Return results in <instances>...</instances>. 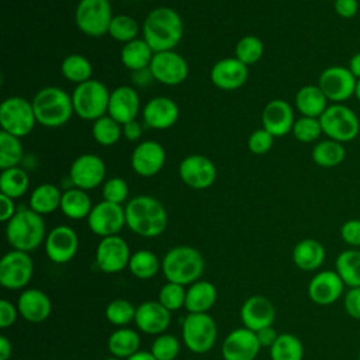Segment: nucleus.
I'll return each instance as SVG.
<instances>
[{
  "mask_svg": "<svg viewBox=\"0 0 360 360\" xmlns=\"http://www.w3.org/2000/svg\"><path fill=\"white\" fill-rule=\"evenodd\" d=\"M340 238L349 246H360V219H347L340 226Z\"/></svg>",
  "mask_w": 360,
  "mask_h": 360,
  "instance_id": "nucleus-52",
  "label": "nucleus"
},
{
  "mask_svg": "<svg viewBox=\"0 0 360 360\" xmlns=\"http://www.w3.org/2000/svg\"><path fill=\"white\" fill-rule=\"evenodd\" d=\"M349 70L353 73V76L359 80L360 79V52H356L350 59H349Z\"/></svg>",
  "mask_w": 360,
  "mask_h": 360,
  "instance_id": "nucleus-60",
  "label": "nucleus"
},
{
  "mask_svg": "<svg viewBox=\"0 0 360 360\" xmlns=\"http://www.w3.org/2000/svg\"><path fill=\"white\" fill-rule=\"evenodd\" d=\"M294 122V111L288 101L274 98L264 105L262 112V125L274 138L284 136L291 132Z\"/></svg>",
  "mask_w": 360,
  "mask_h": 360,
  "instance_id": "nucleus-24",
  "label": "nucleus"
},
{
  "mask_svg": "<svg viewBox=\"0 0 360 360\" xmlns=\"http://www.w3.org/2000/svg\"><path fill=\"white\" fill-rule=\"evenodd\" d=\"M183 20L180 14L166 6L149 11L142 24V38L153 52L173 51L183 38Z\"/></svg>",
  "mask_w": 360,
  "mask_h": 360,
  "instance_id": "nucleus-1",
  "label": "nucleus"
},
{
  "mask_svg": "<svg viewBox=\"0 0 360 360\" xmlns=\"http://www.w3.org/2000/svg\"><path fill=\"white\" fill-rule=\"evenodd\" d=\"M18 308L17 305L11 304L8 300H0V328L6 329L11 326L18 315Z\"/></svg>",
  "mask_w": 360,
  "mask_h": 360,
  "instance_id": "nucleus-54",
  "label": "nucleus"
},
{
  "mask_svg": "<svg viewBox=\"0 0 360 360\" xmlns=\"http://www.w3.org/2000/svg\"><path fill=\"white\" fill-rule=\"evenodd\" d=\"M62 193L52 183H42L30 195L28 207L39 215H48L60 208Z\"/></svg>",
  "mask_w": 360,
  "mask_h": 360,
  "instance_id": "nucleus-33",
  "label": "nucleus"
},
{
  "mask_svg": "<svg viewBox=\"0 0 360 360\" xmlns=\"http://www.w3.org/2000/svg\"><path fill=\"white\" fill-rule=\"evenodd\" d=\"M335 271L349 288L360 287V250L346 249L335 260Z\"/></svg>",
  "mask_w": 360,
  "mask_h": 360,
  "instance_id": "nucleus-37",
  "label": "nucleus"
},
{
  "mask_svg": "<svg viewBox=\"0 0 360 360\" xmlns=\"http://www.w3.org/2000/svg\"><path fill=\"white\" fill-rule=\"evenodd\" d=\"M139 110L141 100L134 87L120 86L111 91L107 114L121 125L136 120Z\"/></svg>",
  "mask_w": 360,
  "mask_h": 360,
  "instance_id": "nucleus-26",
  "label": "nucleus"
},
{
  "mask_svg": "<svg viewBox=\"0 0 360 360\" xmlns=\"http://www.w3.org/2000/svg\"><path fill=\"white\" fill-rule=\"evenodd\" d=\"M181 181L194 190L210 188L217 179V167L211 159L202 155H188L179 165Z\"/></svg>",
  "mask_w": 360,
  "mask_h": 360,
  "instance_id": "nucleus-17",
  "label": "nucleus"
},
{
  "mask_svg": "<svg viewBox=\"0 0 360 360\" xmlns=\"http://www.w3.org/2000/svg\"><path fill=\"white\" fill-rule=\"evenodd\" d=\"M291 132L294 138L302 143H312L318 141L319 136L323 134L319 118L304 117V115L295 120Z\"/></svg>",
  "mask_w": 360,
  "mask_h": 360,
  "instance_id": "nucleus-47",
  "label": "nucleus"
},
{
  "mask_svg": "<svg viewBox=\"0 0 360 360\" xmlns=\"http://www.w3.org/2000/svg\"><path fill=\"white\" fill-rule=\"evenodd\" d=\"M13 353V345L6 335L0 336V360H8Z\"/></svg>",
  "mask_w": 360,
  "mask_h": 360,
  "instance_id": "nucleus-59",
  "label": "nucleus"
},
{
  "mask_svg": "<svg viewBox=\"0 0 360 360\" xmlns=\"http://www.w3.org/2000/svg\"><path fill=\"white\" fill-rule=\"evenodd\" d=\"M359 360H360V350H359Z\"/></svg>",
  "mask_w": 360,
  "mask_h": 360,
  "instance_id": "nucleus-64",
  "label": "nucleus"
},
{
  "mask_svg": "<svg viewBox=\"0 0 360 360\" xmlns=\"http://www.w3.org/2000/svg\"><path fill=\"white\" fill-rule=\"evenodd\" d=\"M248 77V66L235 56L219 59L210 70V79L212 84L225 91L240 89L246 83Z\"/></svg>",
  "mask_w": 360,
  "mask_h": 360,
  "instance_id": "nucleus-22",
  "label": "nucleus"
},
{
  "mask_svg": "<svg viewBox=\"0 0 360 360\" xmlns=\"http://www.w3.org/2000/svg\"><path fill=\"white\" fill-rule=\"evenodd\" d=\"M91 135L101 146H112L122 136V125L111 118L108 114L93 121Z\"/></svg>",
  "mask_w": 360,
  "mask_h": 360,
  "instance_id": "nucleus-42",
  "label": "nucleus"
},
{
  "mask_svg": "<svg viewBox=\"0 0 360 360\" xmlns=\"http://www.w3.org/2000/svg\"><path fill=\"white\" fill-rule=\"evenodd\" d=\"M15 212H17V208H15L14 200L0 193V221L7 224L14 217Z\"/></svg>",
  "mask_w": 360,
  "mask_h": 360,
  "instance_id": "nucleus-56",
  "label": "nucleus"
},
{
  "mask_svg": "<svg viewBox=\"0 0 360 360\" xmlns=\"http://www.w3.org/2000/svg\"><path fill=\"white\" fill-rule=\"evenodd\" d=\"M37 124L32 103L20 97H7L0 105V125L1 131L17 138L27 136L32 132Z\"/></svg>",
  "mask_w": 360,
  "mask_h": 360,
  "instance_id": "nucleus-8",
  "label": "nucleus"
},
{
  "mask_svg": "<svg viewBox=\"0 0 360 360\" xmlns=\"http://www.w3.org/2000/svg\"><path fill=\"white\" fill-rule=\"evenodd\" d=\"M17 308L25 321L39 323L51 315L52 302L42 290L28 288L18 295Z\"/></svg>",
  "mask_w": 360,
  "mask_h": 360,
  "instance_id": "nucleus-28",
  "label": "nucleus"
},
{
  "mask_svg": "<svg viewBox=\"0 0 360 360\" xmlns=\"http://www.w3.org/2000/svg\"><path fill=\"white\" fill-rule=\"evenodd\" d=\"M311 158L316 166L330 169L343 163L346 158V149L343 143L338 141L323 139V141H318L314 145Z\"/></svg>",
  "mask_w": 360,
  "mask_h": 360,
  "instance_id": "nucleus-36",
  "label": "nucleus"
},
{
  "mask_svg": "<svg viewBox=\"0 0 360 360\" xmlns=\"http://www.w3.org/2000/svg\"><path fill=\"white\" fill-rule=\"evenodd\" d=\"M186 292L187 290H184V285L167 281L162 285L158 301L170 312L177 311L186 305Z\"/></svg>",
  "mask_w": 360,
  "mask_h": 360,
  "instance_id": "nucleus-49",
  "label": "nucleus"
},
{
  "mask_svg": "<svg viewBox=\"0 0 360 360\" xmlns=\"http://www.w3.org/2000/svg\"><path fill=\"white\" fill-rule=\"evenodd\" d=\"M127 360H156V359L153 357V354H152L150 352H142V350H139V352H136L135 354H132L131 357H128Z\"/></svg>",
  "mask_w": 360,
  "mask_h": 360,
  "instance_id": "nucleus-61",
  "label": "nucleus"
},
{
  "mask_svg": "<svg viewBox=\"0 0 360 360\" xmlns=\"http://www.w3.org/2000/svg\"><path fill=\"white\" fill-rule=\"evenodd\" d=\"M79 249V238L73 228L59 225L49 231L45 239V252L51 262L65 264L70 262Z\"/></svg>",
  "mask_w": 360,
  "mask_h": 360,
  "instance_id": "nucleus-19",
  "label": "nucleus"
},
{
  "mask_svg": "<svg viewBox=\"0 0 360 360\" xmlns=\"http://www.w3.org/2000/svg\"><path fill=\"white\" fill-rule=\"evenodd\" d=\"M357 79L345 66H329L323 69L318 79V86L332 103H345L354 96Z\"/></svg>",
  "mask_w": 360,
  "mask_h": 360,
  "instance_id": "nucleus-12",
  "label": "nucleus"
},
{
  "mask_svg": "<svg viewBox=\"0 0 360 360\" xmlns=\"http://www.w3.org/2000/svg\"><path fill=\"white\" fill-rule=\"evenodd\" d=\"M328 101L318 84L302 86L295 94V107L304 117L319 118L328 108Z\"/></svg>",
  "mask_w": 360,
  "mask_h": 360,
  "instance_id": "nucleus-30",
  "label": "nucleus"
},
{
  "mask_svg": "<svg viewBox=\"0 0 360 360\" xmlns=\"http://www.w3.org/2000/svg\"><path fill=\"white\" fill-rule=\"evenodd\" d=\"M60 73L66 80L80 84L91 79L93 66L86 56L79 53H72L62 60Z\"/></svg>",
  "mask_w": 360,
  "mask_h": 360,
  "instance_id": "nucleus-39",
  "label": "nucleus"
},
{
  "mask_svg": "<svg viewBox=\"0 0 360 360\" xmlns=\"http://www.w3.org/2000/svg\"><path fill=\"white\" fill-rule=\"evenodd\" d=\"M255 333H256V338L262 347H271L278 338V333L276 332V329L273 326H266Z\"/></svg>",
  "mask_w": 360,
  "mask_h": 360,
  "instance_id": "nucleus-58",
  "label": "nucleus"
},
{
  "mask_svg": "<svg viewBox=\"0 0 360 360\" xmlns=\"http://www.w3.org/2000/svg\"><path fill=\"white\" fill-rule=\"evenodd\" d=\"M6 238L15 250L32 252L46 239L42 215L30 207H18L14 217L6 224Z\"/></svg>",
  "mask_w": 360,
  "mask_h": 360,
  "instance_id": "nucleus-3",
  "label": "nucleus"
},
{
  "mask_svg": "<svg viewBox=\"0 0 360 360\" xmlns=\"http://www.w3.org/2000/svg\"><path fill=\"white\" fill-rule=\"evenodd\" d=\"M127 226L143 238H156L167 226V211L165 205L152 195H136L125 205Z\"/></svg>",
  "mask_w": 360,
  "mask_h": 360,
  "instance_id": "nucleus-2",
  "label": "nucleus"
},
{
  "mask_svg": "<svg viewBox=\"0 0 360 360\" xmlns=\"http://www.w3.org/2000/svg\"><path fill=\"white\" fill-rule=\"evenodd\" d=\"M87 225L94 235L101 238L118 235L124 225H127L125 208H122L120 204L103 200L101 202L93 205L87 217Z\"/></svg>",
  "mask_w": 360,
  "mask_h": 360,
  "instance_id": "nucleus-14",
  "label": "nucleus"
},
{
  "mask_svg": "<svg viewBox=\"0 0 360 360\" xmlns=\"http://www.w3.org/2000/svg\"><path fill=\"white\" fill-rule=\"evenodd\" d=\"M30 187V177L20 166L1 170L0 174V193L11 197L13 200L22 197Z\"/></svg>",
  "mask_w": 360,
  "mask_h": 360,
  "instance_id": "nucleus-38",
  "label": "nucleus"
},
{
  "mask_svg": "<svg viewBox=\"0 0 360 360\" xmlns=\"http://www.w3.org/2000/svg\"><path fill=\"white\" fill-rule=\"evenodd\" d=\"M274 136L264 128L255 129L248 138V148L255 155H264L273 148Z\"/></svg>",
  "mask_w": 360,
  "mask_h": 360,
  "instance_id": "nucleus-51",
  "label": "nucleus"
},
{
  "mask_svg": "<svg viewBox=\"0 0 360 360\" xmlns=\"http://www.w3.org/2000/svg\"><path fill=\"white\" fill-rule=\"evenodd\" d=\"M31 103L37 122L46 128L65 125L75 112L72 94L56 86H46L38 90Z\"/></svg>",
  "mask_w": 360,
  "mask_h": 360,
  "instance_id": "nucleus-4",
  "label": "nucleus"
},
{
  "mask_svg": "<svg viewBox=\"0 0 360 360\" xmlns=\"http://www.w3.org/2000/svg\"><path fill=\"white\" fill-rule=\"evenodd\" d=\"M93 208L91 198L89 197L86 190L70 187L62 193L60 211L65 217L70 219H83L87 218Z\"/></svg>",
  "mask_w": 360,
  "mask_h": 360,
  "instance_id": "nucleus-34",
  "label": "nucleus"
},
{
  "mask_svg": "<svg viewBox=\"0 0 360 360\" xmlns=\"http://www.w3.org/2000/svg\"><path fill=\"white\" fill-rule=\"evenodd\" d=\"M128 184L121 177H111L103 184V197L105 201L121 205L128 198Z\"/></svg>",
  "mask_w": 360,
  "mask_h": 360,
  "instance_id": "nucleus-50",
  "label": "nucleus"
},
{
  "mask_svg": "<svg viewBox=\"0 0 360 360\" xmlns=\"http://www.w3.org/2000/svg\"><path fill=\"white\" fill-rule=\"evenodd\" d=\"M204 267L205 262L201 252L187 245L173 246L162 259V271L166 280L181 285L198 281Z\"/></svg>",
  "mask_w": 360,
  "mask_h": 360,
  "instance_id": "nucleus-5",
  "label": "nucleus"
},
{
  "mask_svg": "<svg viewBox=\"0 0 360 360\" xmlns=\"http://www.w3.org/2000/svg\"><path fill=\"white\" fill-rule=\"evenodd\" d=\"M135 312H136V308L132 305V302H129L128 300H124V298L112 300L105 307L107 321L110 323H112L115 326H121V328H124L125 325H128L129 322H132L135 319Z\"/></svg>",
  "mask_w": 360,
  "mask_h": 360,
  "instance_id": "nucleus-46",
  "label": "nucleus"
},
{
  "mask_svg": "<svg viewBox=\"0 0 360 360\" xmlns=\"http://www.w3.org/2000/svg\"><path fill=\"white\" fill-rule=\"evenodd\" d=\"M155 52L143 38H136L124 44L121 48V62L131 72H139L148 69Z\"/></svg>",
  "mask_w": 360,
  "mask_h": 360,
  "instance_id": "nucleus-32",
  "label": "nucleus"
},
{
  "mask_svg": "<svg viewBox=\"0 0 360 360\" xmlns=\"http://www.w3.org/2000/svg\"><path fill=\"white\" fill-rule=\"evenodd\" d=\"M128 269L136 278L148 280L152 278L159 271V269H162V263L153 252L142 249L131 255Z\"/></svg>",
  "mask_w": 360,
  "mask_h": 360,
  "instance_id": "nucleus-40",
  "label": "nucleus"
},
{
  "mask_svg": "<svg viewBox=\"0 0 360 360\" xmlns=\"http://www.w3.org/2000/svg\"><path fill=\"white\" fill-rule=\"evenodd\" d=\"M270 357L271 360H302V342L292 333H281L270 347Z\"/></svg>",
  "mask_w": 360,
  "mask_h": 360,
  "instance_id": "nucleus-41",
  "label": "nucleus"
},
{
  "mask_svg": "<svg viewBox=\"0 0 360 360\" xmlns=\"http://www.w3.org/2000/svg\"><path fill=\"white\" fill-rule=\"evenodd\" d=\"M104 360H122V359H118V357H115V356H111V357H107V359H104Z\"/></svg>",
  "mask_w": 360,
  "mask_h": 360,
  "instance_id": "nucleus-63",
  "label": "nucleus"
},
{
  "mask_svg": "<svg viewBox=\"0 0 360 360\" xmlns=\"http://www.w3.org/2000/svg\"><path fill=\"white\" fill-rule=\"evenodd\" d=\"M217 288L212 283L198 280L187 288L184 308L190 314H204L215 305Z\"/></svg>",
  "mask_w": 360,
  "mask_h": 360,
  "instance_id": "nucleus-31",
  "label": "nucleus"
},
{
  "mask_svg": "<svg viewBox=\"0 0 360 360\" xmlns=\"http://www.w3.org/2000/svg\"><path fill=\"white\" fill-rule=\"evenodd\" d=\"M34 262L30 253L10 250L0 260V284L8 290H21L32 278Z\"/></svg>",
  "mask_w": 360,
  "mask_h": 360,
  "instance_id": "nucleus-11",
  "label": "nucleus"
},
{
  "mask_svg": "<svg viewBox=\"0 0 360 360\" xmlns=\"http://www.w3.org/2000/svg\"><path fill=\"white\" fill-rule=\"evenodd\" d=\"M322 132L328 139L346 143L353 141L360 132L357 114L343 103H332L319 117Z\"/></svg>",
  "mask_w": 360,
  "mask_h": 360,
  "instance_id": "nucleus-7",
  "label": "nucleus"
},
{
  "mask_svg": "<svg viewBox=\"0 0 360 360\" xmlns=\"http://www.w3.org/2000/svg\"><path fill=\"white\" fill-rule=\"evenodd\" d=\"M165 162L166 150L153 139L139 142L131 153V167L141 177L156 176L163 169Z\"/></svg>",
  "mask_w": 360,
  "mask_h": 360,
  "instance_id": "nucleus-18",
  "label": "nucleus"
},
{
  "mask_svg": "<svg viewBox=\"0 0 360 360\" xmlns=\"http://www.w3.org/2000/svg\"><path fill=\"white\" fill-rule=\"evenodd\" d=\"M150 353L156 360H174L180 353V342L174 335L162 333L153 340Z\"/></svg>",
  "mask_w": 360,
  "mask_h": 360,
  "instance_id": "nucleus-48",
  "label": "nucleus"
},
{
  "mask_svg": "<svg viewBox=\"0 0 360 360\" xmlns=\"http://www.w3.org/2000/svg\"><path fill=\"white\" fill-rule=\"evenodd\" d=\"M354 97L357 98V101L360 103V79L357 80V83H356V90H354Z\"/></svg>",
  "mask_w": 360,
  "mask_h": 360,
  "instance_id": "nucleus-62",
  "label": "nucleus"
},
{
  "mask_svg": "<svg viewBox=\"0 0 360 360\" xmlns=\"http://www.w3.org/2000/svg\"><path fill=\"white\" fill-rule=\"evenodd\" d=\"M149 70L153 80L166 86H177L187 79L188 63L176 51H163L153 55Z\"/></svg>",
  "mask_w": 360,
  "mask_h": 360,
  "instance_id": "nucleus-13",
  "label": "nucleus"
},
{
  "mask_svg": "<svg viewBox=\"0 0 360 360\" xmlns=\"http://www.w3.org/2000/svg\"><path fill=\"white\" fill-rule=\"evenodd\" d=\"M112 17L110 0H80L75 10L76 27L93 38L108 34Z\"/></svg>",
  "mask_w": 360,
  "mask_h": 360,
  "instance_id": "nucleus-10",
  "label": "nucleus"
},
{
  "mask_svg": "<svg viewBox=\"0 0 360 360\" xmlns=\"http://www.w3.org/2000/svg\"><path fill=\"white\" fill-rule=\"evenodd\" d=\"M217 323L211 315L190 314L186 315L181 325V336L186 347L195 353L202 354L212 349L217 340Z\"/></svg>",
  "mask_w": 360,
  "mask_h": 360,
  "instance_id": "nucleus-9",
  "label": "nucleus"
},
{
  "mask_svg": "<svg viewBox=\"0 0 360 360\" xmlns=\"http://www.w3.org/2000/svg\"><path fill=\"white\" fill-rule=\"evenodd\" d=\"M256 333L248 328L233 329L222 343L224 360H255L260 352Z\"/></svg>",
  "mask_w": 360,
  "mask_h": 360,
  "instance_id": "nucleus-20",
  "label": "nucleus"
},
{
  "mask_svg": "<svg viewBox=\"0 0 360 360\" xmlns=\"http://www.w3.org/2000/svg\"><path fill=\"white\" fill-rule=\"evenodd\" d=\"M139 346H141L139 335L129 328H120L114 330L108 336V342H107L108 352L112 356L122 360H127L128 357L139 352Z\"/></svg>",
  "mask_w": 360,
  "mask_h": 360,
  "instance_id": "nucleus-35",
  "label": "nucleus"
},
{
  "mask_svg": "<svg viewBox=\"0 0 360 360\" xmlns=\"http://www.w3.org/2000/svg\"><path fill=\"white\" fill-rule=\"evenodd\" d=\"M110 94L107 86L96 79H90L72 91V103L75 114L84 121H96L108 111Z\"/></svg>",
  "mask_w": 360,
  "mask_h": 360,
  "instance_id": "nucleus-6",
  "label": "nucleus"
},
{
  "mask_svg": "<svg viewBox=\"0 0 360 360\" xmlns=\"http://www.w3.org/2000/svg\"><path fill=\"white\" fill-rule=\"evenodd\" d=\"M264 52V45L262 39L256 35L242 37L235 46V58L239 59L246 66L253 65L260 60Z\"/></svg>",
  "mask_w": 360,
  "mask_h": 360,
  "instance_id": "nucleus-45",
  "label": "nucleus"
},
{
  "mask_svg": "<svg viewBox=\"0 0 360 360\" xmlns=\"http://www.w3.org/2000/svg\"><path fill=\"white\" fill-rule=\"evenodd\" d=\"M131 252L127 240L118 235L101 238L96 249V263L103 273L114 274L128 267Z\"/></svg>",
  "mask_w": 360,
  "mask_h": 360,
  "instance_id": "nucleus-15",
  "label": "nucleus"
},
{
  "mask_svg": "<svg viewBox=\"0 0 360 360\" xmlns=\"http://www.w3.org/2000/svg\"><path fill=\"white\" fill-rule=\"evenodd\" d=\"M345 283L336 271L322 270L318 271L308 284L309 300L321 307L335 304L343 295Z\"/></svg>",
  "mask_w": 360,
  "mask_h": 360,
  "instance_id": "nucleus-21",
  "label": "nucleus"
},
{
  "mask_svg": "<svg viewBox=\"0 0 360 360\" xmlns=\"http://www.w3.org/2000/svg\"><path fill=\"white\" fill-rule=\"evenodd\" d=\"M170 311L159 301H145L136 307L135 325L148 335H162L170 325Z\"/></svg>",
  "mask_w": 360,
  "mask_h": 360,
  "instance_id": "nucleus-27",
  "label": "nucleus"
},
{
  "mask_svg": "<svg viewBox=\"0 0 360 360\" xmlns=\"http://www.w3.org/2000/svg\"><path fill=\"white\" fill-rule=\"evenodd\" d=\"M343 307L350 318L360 321V287L349 288L343 297Z\"/></svg>",
  "mask_w": 360,
  "mask_h": 360,
  "instance_id": "nucleus-53",
  "label": "nucleus"
},
{
  "mask_svg": "<svg viewBox=\"0 0 360 360\" xmlns=\"http://www.w3.org/2000/svg\"><path fill=\"white\" fill-rule=\"evenodd\" d=\"M240 319L243 326L253 332L266 326H273L276 319L274 305L263 295H252L242 304Z\"/></svg>",
  "mask_w": 360,
  "mask_h": 360,
  "instance_id": "nucleus-25",
  "label": "nucleus"
},
{
  "mask_svg": "<svg viewBox=\"0 0 360 360\" xmlns=\"http://www.w3.org/2000/svg\"><path fill=\"white\" fill-rule=\"evenodd\" d=\"M138 32H139V25L136 20L128 14L114 15L108 28V34L112 37V39L122 44L136 39Z\"/></svg>",
  "mask_w": 360,
  "mask_h": 360,
  "instance_id": "nucleus-44",
  "label": "nucleus"
},
{
  "mask_svg": "<svg viewBox=\"0 0 360 360\" xmlns=\"http://www.w3.org/2000/svg\"><path fill=\"white\" fill-rule=\"evenodd\" d=\"M105 177V163L94 153H83L77 156L69 169V179L73 187L82 190H93L98 187Z\"/></svg>",
  "mask_w": 360,
  "mask_h": 360,
  "instance_id": "nucleus-16",
  "label": "nucleus"
},
{
  "mask_svg": "<svg viewBox=\"0 0 360 360\" xmlns=\"http://www.w3.org/2000/svg\"><path fill=\"white\" fill-rule=\"evenodd\" d=\"M22 143L20 138L7 134L4 131L0 132V167L1 170L15 167L20 165L22 159Z\"/></svg>",
  "mask_w": 360,
  "mask_h": 360,
  "instance_id": "nucleus-43",
  "label": "nucleus"
},
{
  "mask_svg": "<svg viewBox=\"0 0 360 360\" xmlns=\"http://www.w3.org/2000/svg\"><path fill=\"white\" fill-rule=\"evenodd\" d=\"M180 115L179 105L166 96L150 98L142 108L143 124L152 129H167L173 127Z\"/></svg>",
  "mask_w": 360,
  "mask_h": 360,
  "instance_id": "nucleus-23",
  "label": "nucleus"
},
{
  "mask_svg": "<svg viewBox=\"0 0 360 360\" xmlns=\"http://www.w3.org/2000/svg\"><path fill=\"white\" fill-rule=\"evenodd\" d=\"M142 132H143V128H142V125L136 120L122 125V135L129 142L139 141L142 138Z\"/></svg>",
  "mask_w": 360,
  "mask_h": 360,
  "instance_id": "nucleus-57",
  "label": "nucleus"
},
{
  "mask_svg": "<svg viewBox=\"0 0 360 360\" xmlns=\"http://www.w3.org/2000/svg\"><path fill=\"white\" fill-rule=\"evenodd\" d=\"M325 248L316 239H302L300 240L291 253L294 264L302 271L318 270L325 262Z\"/></svg>",
  "mask_w": 360,
  "mask_h": 360,
  "instance_id": "nucleus-29",
  "label": "nucleus"
},
{
  "mask_svg": "<svg viewBox=\"0 0 360 360\" xmlns=\"http://www.w3.org/2000/svg\"><path fill=\"white\" fill-rule=\"evenodd\" d=\"M333 8L340 18L350 20L359 11V1L357 0H335Z\"/></svg>",
  "mask_w": 360,
  "mask_h": 360,
  "instance_id": "nucleus-55",
  "label": "nucleus"
}]
</instances>
